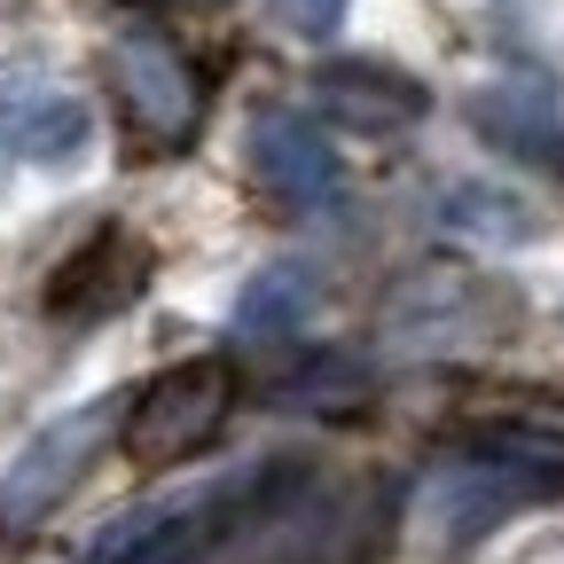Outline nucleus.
Returning <instances> with one entry per match:
<instances>
[{"mask_svg": "<svg viewBox=\"0 0 564 564\" xmlns=\"http://www.w3.org/2000/svg\"><path fill=\"white\" fill-rule=\"evenodd\" d=\"M274 17L291 24L306 47H329L345 32V17H352V0H274Z\"/></svg>", "mask_w": 564, "mask_h": 564, "instance_id": "15", "label": "nucleus"}, {"mask_svg": "<svg viewBox=\"0 0 564 564\" xmlns=\"http://www.w3.org/2000/svg\"><path fill=\"white\" fill-rule=\"evenodd\" d=\"M314 87H322V102H329L337 118H361V126H408V118L432 110V95H423L408 70H392V63H361V55L322 63V70H314Z\"/></svg>", "mask_w": 564, "mask_h": 564, "instance_id": "10", "label": "nucleus"}, {"mask_svg": "<svg viewBox=\"0 0 564 564\" xmlns=\"http://www.w3.org/2000/svg\"><path fill=\"white\" fill-rule=\"evenodd\" d=\"M478 306H486L478 282L423 274V282H408V291L392 299L384 337H392V352H447V345H470L478 337Z\"/></svg>", "mask_w": 564, "mask_h": 564, "instance_id": "6", "label": "nucleus"}, {"mask_svg": "<svg viewBox=\"0 0 564 564\" xmlns=\"http://www.w3.org/2000/svg\"><path fill=\"white\" fill-rule=\"evenodd\" d=\"M87 150H95V110L70 95V87H55V79H32L24 126H17V165L63 173V165H79Z\"/></svg>", "mask_w": 564, "mask_h": 564, "instance_id": "12", "label": "nucleus"}, {"mask_svg": "<svg viewBox=\"0 0 564 564\" xmlns=\"http://www.w3.org/2000/svg\"><path fill=\"white\" fill-rule=\"evenodd\" d=\"M564 494V440L541 432H486L470 455H455L447 470H432V486L415 494L423 525L447 549H470L478 533H494L510 510L556 502Z\"/></svg>", "mask_w": 564, "mask_h": 564, "instance_id": "1", "label": "nucleus"}, {"mask_svg": "<svg viewBox=\"0 0 564 564\" xmlns=\"http://www.w3.org/2000/svg\"><path fill=\"white\" fill-rule=\"evenodd\" d=\"M251 165H259V181L282 204H299V212H329L345 196V158L322 133V118H306V110H267L251 126Z\"/></svg>", "mask_w": 564, "mask_h": 564, "instance_id": "4", "label": "nucleus"}, {"mask_svg": "<svg viewBox=\"0 0 564 564\" xmlns=\"http://www.w3.org/2000/svg\"><path fill=\"white\" fill-rule=\"evenodd\" d=\"M141 282H150V251H141L126 228H95L79 251H70L55 274H47V314L55 322H110L141 299Z\"/></svg>", "mask_w": 564, "mask_h": 564, "instance_id": "5", "label": "nucleus"}, {"mask_svg": "<svg viewBox=\"0 0 564 564\" xmlns=\"http://www.w3.org/2000/svg\"><path fill=\"white\" fill-rule=\"evenodd\" d=\"M110 63H118V87H126V102H133V118H141V126H158V133H188V118H196V87H188V70H181V55H173L165 40L126 32Z\"/></svg>", "mask_w": 564, "mask_h": 564, "instance_id": "8", "label": "nucleus"}, {"mask_svg": "<svg viewBox=\"0 0 564 564\" xmlns=\"http://www.w3.org/2000/svg\"><path fill=\"white\" fill-rule=\"evenodd\" d=\"M40 70L32 63H0V181L17 173V126H24V95Z\"/></svg>", "mask_w": 564, "mask_h": 564, "instance_id": "14", "label": "nucleus"}, {"mask_svg": "<svg viewBox=\"0 0 564 564\" xmlns=\"http://www.w3.org/2000/svg\"><path fill=\"white\" fill-rule=\"evenodd\" d=\"M110 415H118V408L95 400V408H79V415L47 423V432L9 463V478H0V525H40L63 494L95 470V455H102V440H110Z\"/></svg>", "mask_w": 564, "mask_h": 564, "instance_id": "3", "label": "nucleus"}, {"mask_svg": "<svg viewBox=\"0 0 564 564\" xmlns=\"http://www.w3.org/2000/svg\"><path fill=\"white\" fill-rule=\"evenodd\" d=\"M432 228L455 236V243L510 251V243H533V236H541V212H533L518 188H502V181H455V188H440V204H432Z\"/></svg>", "mask_w": 564, "mask_h": 564, "instance_id": "9", "label": "nucleus"}, {"mask_svg": "<svg viewBox=\"0 0 564 564\" xmlns=\"http://www.w3.org/2000/svg\"><path fill=\"white\" fill-rule=\"evenodd\" d=\"M133 564H204L196 549H158V556H133Z\"/></svg>", "mask_w": 564, "mask_h": 564, "instance_id": "16", "label": "nucleus"}, {"mask_svg": "<svg viewBox=\"0 0 564 564\" xmlns=\"http://www.w3.org/2000/svg\"><path fill=\"white\" fill-rule=\"evenodd\" d=\"M361 392H369V384H361V361H352V352H322V361L299 369L274 400H291V408H352Z\"/></svg>", "mask_w": 564, "mask_h": 564, "instance_id": "13", "label": "nucleus"}, {"mask_svg": "<svg viewBox=\"0 0 564 564\" xmlns=\"http://www.w3.org/2000/svg\"><path fill=\"white\" fill-rule=\"evenodd\" d=\"M322 306V274L306 259H267L251 282H243V299H236V337L251 345H282V337H299Z\"/></svg>", "mask_w": 564, "mask_h": 564, "instance_id": "11", "label": "nucleus"}, {"mask_svg": "<svg viewBox=\"0 0 564 564\" xmlns=\"http://www.w3.org/2000/svg\"><path fill=\"white\" fill-rule=\"evenodd\" d=\"M228 408H236V369L228 361H212V352L204 361H173L165 377H150L126 400L118 447L133 463H181L228 423Z\"/></svg>", "mask_w": 564, "mask_h": 564, "instance_id": "2", "label": "nucleus"}, {"mask_svg": "<svg viewBox=\"0 0 564 564\" xmlns=\"http://www.w3.org/2000/svg\"><path fill=\"white\" fill-rule=\"evenodd\" d=\"M470 126L510 158H541L556 165L564 158V118H556V95L541 79H502V87H478L470 95Z\"/></svg>", "mask_w": 564, "mask_h": 564, "instance_id": "7", "label": "nucleus"}]
</instances>
